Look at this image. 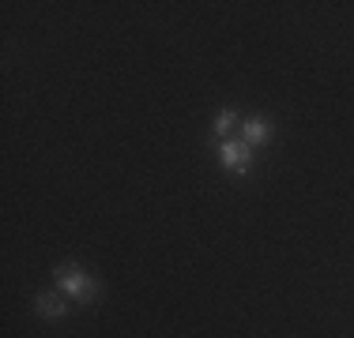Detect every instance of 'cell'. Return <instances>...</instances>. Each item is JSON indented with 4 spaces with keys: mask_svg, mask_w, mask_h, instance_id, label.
Returning a JSON list of instances; mask_svg holds the SVG:
<instances>
[{
    "mask_svg": "<svg viewBox=\"0 0 354 338\" xmlns=\"http://www.w3.org/2000/svg\"><path fill=\"white\" fill-rule=\"evenodd\" d=\"M218 158H223L226 173H245L249 162H252V147L245 139H223L218 143Z\"/></svg>",
    "mask_w": 354,
    "mask_h": 338,
    "instance_id": "obj_2",
    "label": "cell"
},
{
    "mask_svg": "<svg viewBox=\"0 0 354 338\" xmlns=\"http://www.w3.org/2000/svg\"><path fill=\"white\" fill-rule=\"evenodd\" d=\"M53 282H57V290L68 293V297L80 301V304H91V301L98 297V282H95V278H91L83 267H75V264L53 267Z\"/></svg>",
    "mask_w": 354,
    "mask_h": 338,
    "instance_id": "obj_1",
    "label": "cell"
},
{
    "mask_svg": "<svg viewBox=\"0 0 354 338\" xmlns=\"http://www.w3.org/2000/svg\"><path fill=\"white\" fill-rule=\"evenodd\" d=\"M241 139H245L249 147L268 143V139H272V121H268V117H249V121L241 124Z\"/></svg>",
    "mask_w": 354,
    "mask_h": 338,
    "instance_id": "obj_3",
    "label": "cell"
},
{
    "mask_svg": "<svg viewBox=\"0 0 354 338\" xmlns=\"http://www.w3.org/2000/svg\"><path fill=\"white\" fill-rule=\"evenodd\" d=\"M35 304H38V316H41V319H61L64 312H68V304H64L61 293H49V290L38 293Z\"/></svg>",
    "mask_w": 354,
    "mask_h": 338,
    "instance_id": "obj_4",
    "label": "cell"
},
{
    "mask_svg": "<svg viewBox=\"0 0 354 338\" xmlns=\"http://www.w3.org/2000/svg\"><path fill=\"white\" fill-rule=\"evenodd\" d=\"M234 124H238V113H234V109H223V113L215 117V135L218 139H230Z\"/></svg>",
    "mask_w": 354,
    "mask_h": 338,
    "instance_id": "obj_5",
    "label": "cell"
}]
</instances>
